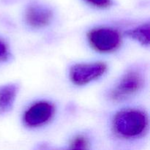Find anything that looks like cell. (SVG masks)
Listing matches in <instances>:
<instances>
[{
    "label": "cell",
    "mask_w": 150,
    "mask_h": 150,
    "mask_svg": "<svg viewBox=\"0 0 150 150\" xmlns=\"http://www.w3.org/2000/svg\"><path fill=\"white\" fill-rule=\"evenodd\" d=\"M127 35L138 41L143 45H149V23H144L135 29L127 31Z\"/></svg>",
    "instance_id": "8"
},
{
    "label": "cell",
    "mask_w": 150,
    "mask_h": 150,
    "mask_svg": "<svg viewBox=\"0 0 150 150\" xmlns=\"http://www.w3.org/2000/svg\"><path fill=\"white\" fill-rule=\"evenodd\" d=\"M55 112L52 103L40 101L32 104L24 113L23 122L29 127H38L46 124L51 120Z\"/></svg>",
    "instance_id": "5"
},
{
    "label": "cell",
    "mask_w": 150,
    "mask_h": 150,
    "mask_svg": "<svg viewBox=\"0 0 150 150\" xmlns=\"http://www.w3.org/2000/svg\"><path fill=\"white\" fill-rule=\"evenodd\" d=\"M52 12L40 5H31L26 9L25 18L30 26L42 28L48 26L52 19Z\"/></svg>",
    "instance_id": "6"
},
{
    "label": "cell",
    "mask_w": 150,
    "mask_h": 150,
    "mask_svg": "<svg viewBox=\"0 0 150 150\" xmlns=\"http://www.w3.org/2000/svg\"><path fill=\"white\" fill-rule=\"evenodd\" d=\"M91 5L98 8H107L111 4V0H84Z\"/></svg>",
    "instance_id": "10"
},
{
    "label": "cell",
    "mask_w": 150,
    "mask_h": 150,
    "mask_svg": "<svg viewBox=\"0 0 150 150\" xmlns=\"http://www.w3.org/2000/svg\"><path fill=\"white\" fill-rule=\"evenodd\" d=\"M88 41L94 50L100 53H110L118 49L122 42L120 32L113 28L97 27L87 34Z\"/></svg>",
    "instance_id": "2"
},
{
    "label": "cell",
    "mask_w": 150,
    "mask_h": 150,
    "mask_svg": "<svg viewBox=\"0 0 150 150\" xmlns=\"http://www.w3.org/2000/svg\"><path fill=\"white\" fill-rule=\"evenodd\" d=\"M144 79L136 70H129L122 77L111 92V100L116 102L124 100L142 89Z\"/></svg>",
    "instance_id": "3"
},
{
    "label": "cell",
    "mask_w": 150,
    "mask_h": 150,
    "mask_svg": "<svg viewBox=\"0 0 150 150\" xmlns=\"http://www.w3.org/2000/svg\"><path fill=\"white\" fill-rule=\"evenodd\" d=\"M18 87L16 84H7L0 87V114L10 111L17 95Z\"/></svg>",
    "instance_id": "7"
},
{
    "label": "cell",
    "mask_w": 150,
    "mask_h": 150,
    "mask_svg": "<svg viewBox=\"0 0 150 150\" xmlns=\"http://www.w3.org/2000/svg\"><path fill=\"white\" fill-rule=\"evenodd\" d=\"M9 57V50L7 44L0 39V62L6 61Z\"/></svg>",
    "instance_id": "11"
},
{
    "label": "cell",
    "mask_w": 150,
    "mask_h": 150,
    "mask_svg": "<svg viewBox=\"0 0 150 150\" xmlns=\"http://www.w3.org/2000/svg\"><path fill=\"white\" fill-rule=\"evenodd\" d=\"M107 68V64L104 62L76 64L71 67L69 76L74 84L83 86L101 77Z\"/></svg>",
    "instance_id": "4"
},
{
    "label": "cell",
    "mask_w": 150,
    "mask_h": 150,
    "mask_svg": "<svg viewBox=\"0 0 150 150\" xmlns=\"http://www.w3.org/2000/svg\"><path fill=\"white\" fill-rule=\"evenodd\" d=\"M149 126V119L146 113L139 109L122 110L113 119L114 133L120 138L136 139L143 136Z\"/></svg>",
    "instance_id": "1"
},
{
    "label": "cell",
    "mask_w": 150,
    "mask_h": 150,
    "mask_svg": "<svg viewBox=\"0 0 150 150\" xmlns=\"http://www.w3.org/2000/svg\"><path fill=\"white\" fill-rule=\"evenodd\" d=\"M89 140L82 135H79L73 138L70 144V148L73 149H89Z\"/></svg>",
    "instance_id": "9"
}]
</instances>
